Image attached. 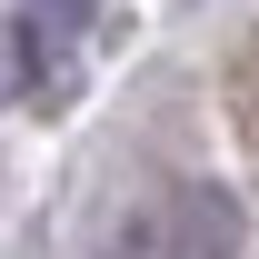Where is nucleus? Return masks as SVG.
Segmentation results:
<instances>
[{"label": "nucleus", "mask_w": 259, "mask_h": 259, "mask_svg": "<svg viewBox=\"0 0 259 259\" xmlns=\"http://www.w3.org/2000/svg\"><path fill=\"white\" fill-rule=\"evenodd\" d=\"M229 249H239V209L220 190H180L169 209H150L120 239V259H229Z\"/></svg>", "instance_id": "obj_1"}]
</instances>
